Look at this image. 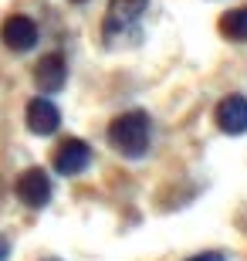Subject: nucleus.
<instances>
[{
  "mask_svg": "<svg viewBox=\"0 0 247 261\" xmlns=\"http://www.w3.org/2000/svg\"><path fill=\"white\" fill-rule=\"evenodd\" d=\"M7 258H10V241L0 234V261H7Z\"/></svg>",
  "mask_w": 247,
  "mask_h": 261,
  "instance_id": "obj_11",
  "label": "nucleus"
},
{
  "mask_svg": "<svg viewBox=\"0 0 247 261\" xmlns=\"http://www.w3.org/2000/svg\"><path fill=\"white\" fill-rule=\"evenodd\" d=\"M24 122H28V129L34 136H51L61 126V112H58V106L51 98L38 95V98H31L28 109H24Z\"/></svg>",
  "mask_w": 247,
  "mask_h": 261,
  "instance_id": "obj_5",
  "label": "nucleus"
},
{
  "mask_svg": "<svg viewBox=\"0 0 247 261\" xmlns=\"http://www.w3.org/2000/svg\"><path fill=\"white\" fill-rule=\"evenodd\" d=\"M186 261H227L220 251H203V254H193V258H186Z\"/></svg>",
  "mask_w": 247,
  "mask_h": 261,
  "instance_id": "obj_10",
  "label": "nucleus"
},
{
  "mask_svg": "<svg viewBox=\"0 0 247 261\" xmlns=\"http://www.w3.org/2000/svg\"><path fill=\"white\" fill-rule=\"evenodd\" d=\"M217 129L227 136H244L247 133V98L244 95H227L213 112Z\"/></svg>",
  "mask_w": 247,
  "mask_h": 261,
  "instance_id": "obj_7",
  "label": "nucleus"
},
{
  "mask_svg": "<svg viewBox=\"0 0 247 261\" xmlns=\"http://www.w3.org/2000/svg\"><path fill=\"white\" fill-rule=\"evenodd\" d=\"M68 82V61L61 58V55H44V58L38 61V68H34V85L44 92V95H54V92H61Z\"/></svg>",
  "mask_w": 247,
  "mask_h": 261,
  "instance_id": "obj_8",
  "label": "nucleus"
},
{
  "mask_svg": "<svg viewBox=\"0 0 247 261\" xmlns=\"http://www.w3.org/2000/svg\"><path fill=\"white\" fill-rule=\"evenodd\" d=\"M44 261H58V258H44Z\"/></svg>",
  "mask_w": 247,
  "mask_h": 261,
  "instance_id": "obj_13",
  "label": "nucleus"
},
{
  "mask_svg": "<svg viewBox=\"0 0 247 261\" xmlns=\"http://www.w3.org/2000/svg\"><path fill=\"white\" fill-rule=\"evenodd\" d=\"M0 38H4V44H7L10 51L24 55V51H31L34 44H38V24H34L31 17H24V14H14V17L4 20Z\"/></svg>",
  "mask_w": 247,
  "mask_h": 261,
  "instance_id": "obj_6",
  "label": "nucleus"
},
{
  "mask_svg": "<svg viewBox=\"0 0 247 261\" xmlns=\"http://www.w3.org/2000/svg\"><path fill=\"white\" fill-rule=\"evenodd\" d=\"M71 4H88V0H71Z\"/></svg>",
  "mask_w": 247,
  "mask_h": 261,
  "instance_id": "obj_12",
  "label": "nucleus"
},
{
  "mask_svg": "<svg viewBox=\"0 0 247 261\" xmlns=\"http://www.w3.org/2000/svg\"><path fill=\"white\" fill-rule=\"evenodd\" d=\"M14 194H17L20 203H28L31 211H41V207H48V200H51V176L44 173L41 166H31V170H24V173L17 176Z\"/></svg>",
  "mask_w": 247,
  "mask_h": 261,
  "instance_id": "obj_4",
  "label": "nucleus"
},
{
  "mask_svg": "<svg viewBox=\"0 0 247 261\" xmlns=\"http://www.w3.org/2000/svg\"><path fill=\"white\" fill-rule=\"evenodd\" d=\"M149 136H152V126H149V116H146L143 109H132V112L115 116L112 126H108V143H112V149L119 156H125V160L146 156Z\"/></svg>",
  "mask_w": 247,
  "mask_h": 261,
  "instance_id": "obj_1",
  "label": "nucleus"
},
{
  "mask_svg": "<svg viewBox=\"0 0 247 261\" xmlns=\"http://www.w3.org/2000/svg\"><path fill=\"white\" fill-rule=\"evenodd\" d=\"M146 10H149V0H112L108 10H105L102 20V38L105 44L112 48L119 41H129L139 34V24H143Z\"/></svg>",
  "mask_w": 247,
  "mask_h": 261,
  "instance_id": "obj_2",
  "label": "nucleus"
},
{
  "mask_svg": "<svg viewBox=\"0 0 247 261\" xmlns=\"http://www.w3.org/2000/svg\"><path fill=\"white\" fill-rule=\"evenodd\" d=\"M220 34L230 41H247V7H237L220 17Z\"/></svg>",
  "mask_w": 247,
  "mask_h": 261,
  "instance_id": "obj_9",
  "label": "nucleus"
},
{
  "mask_svg": "<svg viewBox=\"0 0 247 261\" xmlns=\"http://www.w3.org/2000/svg\"><path fill=\"white\" fill-rule=\"evenodd\" d=\"M51 166H54V173L61 176H78L85 173L88 166H92V146L85 143V139H61L54 149V156H51Z\"/></svg>",
  "mask_w": 247,
  "mask_h": 261,
  "instance_id": "obj_3",
  "label": "nucleus"
}]
</instances>
